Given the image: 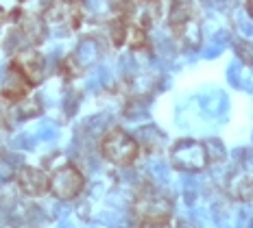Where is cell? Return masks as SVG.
Returning <instances> with one entry per match:
<instances>
[{"label": "cell", "mask_w": 253, "mask_h": 228, "mask_svg": "<svg viewBox=\"0 0 253 228\" xmlns=\"http://www.w3.org/2000/svg\"><path fill=\"white\" fill-rule=\"evenodd\" d=\"M190 20H194L192 4H190L188 0H172L170 9H168V26H170V31L181 29Z\"/></svg>", "instance_id": "ba28073f"}, {"label": "cell", "mask_w": 253, "mask_h": 228, "mask_svg": "<svg viewBox=\"0 0 253 228\" xmlns=\"http://www.w3.org/2000/svg\"><path fill=\"white\" fill-rule=\"evenodd\" d=\"M245 9H247V13H249V18L253 20V0H245Z\"/></svg>", "instance_id": "9a60e30c"}, {"label": "cell", "mask_w": 253, "mask_h": 228, "mask_svg": "<svg viewBox=\"0 0 253 228\" xmlns=\"http://www.w3.org/2000/svg\"><path fill=\"white\" fill-rule=\"evenodd\" d=\"M144 2H157V0H144Z\"/></svg>", "instance_id": "2e32d148"}, {"label": "cell", "mask_w": 253, "mask_h": 228, "mask_svg": "<svg viewBox=\"0 0 253 228\" xmlns=\"http://www.w3.org/2000/svg\"><path fill=\"white\" fill-rule=\"evenodd\" d=\"M15 185L29 198H42L50 194V174L33 165H22L15 172Z\"/></svg>", "instance_id": "8992f818"}, {"label": "cell", "mask_w": 253, "mask_h": 228, "mask_svg": "<svg viewBox=\"0 0 253 228\" xmlns=\"http://www.w3.org/2000/svg\"><path fill=\"white\" fill-rule=\"evenodd\" d=\"M29 92H31V85L26 83L24 78L13 70V67H9L7 76H4V81H2V87H0V98L7 100L11 107L13 104L18 107V104H22L26 100Z\"/></svg>", "instance_id": "52a82bcc"}, {"label": "cell", "mask_w": 253, "mask_h": 228, "mask_svg": "<svg viewBox=\"0 0 253 228\" xmlns=\"http://www.w3.org/2000/svg\"><path fill=\"white\" fill-rule=\"evenodd\" d=\"M131 50H146L149 48V35H146L144 26L138 24H129V31H126V44Z\"/></svg>", "instance_id": "9c48e42d"}, {"label": "cell", "mask_w": 253, "mask_h": 228, "mask_svg": "<svg viewBox=\"0 0 253 228\" xmlns=\"http://www.w3.org/2000/svg\"><path fill=\"white\" fill-rule=\"evenodd\" d=\"M170 165L179 172H203L210 165L208 146L197 139H179L170 148Z\"/></svg>", "instance_id": "3957f363"}, {"label": "cell", "mask_w": 253, "mask_h": 228, "mask_svg": "<svg viewBox=\"0 0 253 228\" xmlns=\"http://www.w3.org/2000/svg\"><path fill=\"white\" fill-rule=\"evenodd\" d=\"M81 72H83V65L77 61V57H72V55L66 57L59 65V74L66 78V81H72V78L81 76Z\"/></svg>", "instance_id": "7c38bea8"}, {"label": "cell", "mask_w": 253, "mask_h": 228, "mask_svg": "<svg viewBox=\"0 0 253 228\" xmlns=\"http://www.w3.org/2000/svg\"><path fill=\"white\" fill-rule=\"evenodd\" d=\"M101 152L114 165L129 167L140 157V141L125 129H109L101 139Z\"/></svg>", "instance_id": "6da1fadb"}, {"label": "cell", "mask_w": 253, "mask_h": 228, "mask_svg": "<svg viewBox=\"0 0 253 228\" xmlns=\"http://www.w3.org/2000/svg\"><path fill=\"white\" fill-rule=\"evenodd\" d=\"M9 67H13L31 87H38L46 76V61L35 48H22L20 52H15Z\"/></svg>", "instance_id": "277c9868"}, {"label": "cell", "mask_w": 253, "mask_h": 228, "mask_svg": "<svg viewBox=\"0 0 253 228\" xmlns=\"http://www.w3.org/2000/svg\"><path fill=\"white\" fill-rule=\"evenodd\" d=\"M42 113V107L40 102L35 98H26L22 104H18V115L22 120H31V118H38V115Z\"/></svg>", "instance_id": "4fadbf2b"}, {"label": "cell", "mask_w": 253, "mask_h": 228, "mask_svg": "<svg viewBox=\"0 0 253 228\" xmlns=\"http://www.w3.org/2000/svg\"><path fill=\"white\" fill-rule=\"evenodd\" d=\"M234 195L240 202H253V176H240L234 183Z\"/></svg>", "instance_id": "8fae6325"}, {"label": "cell", "mask_w": 253, "mask_h": 228, "mask_svg": "<svg viewBox=\"0 0 253 228\" xmlns=\"http://www.w3.org/2000/svg\"><path fill=\"white\" fill-rule=\"evenodd\" d=\"M133 213L138 222L144 220H160V217H170L172 204L164 194L155 192V189H146L142 192L133 202Z\"/></svg>", "instance_id": "5b68a950"}, {"label": "cell", "mask_w": 253, "mask_h": 228, "mask_svg": "<svg viewBox=\"0 0 253 228\" xmlns=\"http://www.w3.org/2000/svg\"><path fill=\"white\" fill-rule=\"evenodd\" d=\"M83 187H85V176L75 163L70 161H61L59 165L52 167L50 172V194L57 200H75L81 195Z\"/></svg>", "instance_id": "7a4b0ae2"}, {"label": "cell", "mask_w": 253, "mask_h": 228, "mask_svg": "<svg viewBox=\"0 0 253 228\" xmlns=\"http://www.w3.org/2000/svg\"><path fill=\"white\" fill-rule=\"evenodd\" d=\"M129 20L125 18H116L112 20V24H109V37H112V44L116 46V48H120V46L126 44V31H129Z\"/></svg>", "instance_id": "30bf717a"}, {"label": "cell", "mask_w": 253, "mask_h": 228, "mask_svg": "<svg viewBox=\"0 0 253 228\" xmlns=\"http://www.w3.org/2000/svg\"><path fill=\"white\" fill-rule=\"evenodd\" d=\"M140 228H175L170 222V217H160V220H144L138 222Z\"/></svg>", "instance_id": "5bb4252c"}]
</instances>
